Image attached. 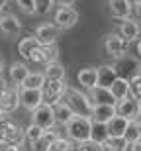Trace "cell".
Listing matches in <instances>:
<instances>
[{
	"label": "cell",
	"instance_id": "8d00e7d4",
	"mask_svg": "<svg viewBox=\"0 0 141 151\" xmlns=\"http://www.w3.org/2000/svg\"><path fill=\"white\" fill-rule=\"evenodd\" d=\"M131 12H135V18L141 22V2H135V4H131Z\"/></svg>",
	"mask_w": 141,
	"mask_h": 151
},
{
	"label": "cell",
	"instance_id": "277c9868",
	"mask_svg": "<svg viewBox=\"0 0 141 151\" xmlns=\"http://www.w3.org/2000/svg\"><path fill=\"white\" fill-rule=\"evenodd\" d=\"M104 51L112 59H120V57L127 55V41H125L118 32H112L104 37Z\"/></svg>",
	"mask_w": 141,
	"mask_h": 151
},
{
	"label": "cell",
	"instance_id": "30bf717a",
	"mask_svg": "<svg viewBox=\"0 0 141 151\" xmlns=\"http://www.w3.org/2000/svg\"><path fill=\"white\" fill-rule=\"evenodd\" d=\"M35 41H37V45H41V47H47V45H55L57 43V37H59V29H57L55 24H41L39 28L35 29L34 34Z\"/></svg>",
	"mask_w": 141,
	"mask_h": 151
},
{
	"label": "cell",
	"instance_id": "8fae6325",
	"mask_svg": "<svg viewBox=\"0 0 141 151\" xmlns=\"http://www.w3.org/2000/svg\"><path fill=\"white\" fill-rule=\"evenodd\" d=\"M18 96H20V106H24L29 112H34L37 106L43 104V94L37 88H20Z\"/></svg>",
	"mask_w": 141,
	"mask_h": 151
},
{
	"label": "cell",
	"instance_id": "ab89813d",
	"mask_svg": "<svg viewBox=\"0 0 141 151\" xmlns=\"http://www.w3.org/2000/svg\"><path fill=\"white\" fill-rule=\"evenodd\" d=\"M4 86H6V81H2V78H0V92L4 90Z\"/></svg>",
	"mask_w": 141,
	"mask_h": 151
},
{
	"label": "cell",
	"instance_id": "83f0119b",
	"mask_svg": "<svg viewBox=\"0 0 141 151\" xmlns=\"http://www.w3.org/2000/svg\"><path fill=\"white\" fill-rule=\"evenodd\" d=\"M74 143L69 137H65V135H59V137H55V139L51 141V145L47 151H73Z\"/></svg>",
	"mask_w": 141,
	"mask_h": 151
},
{
	"label": "cell",
	"instance_id": "7a4b0ae2",
	"mask_svg": "<svg viewBox=\"0 0 141 151\" xmlns=\"http://www.w3.org/2000/svg\"><path fill=\"white\" fill-rule=\"evenodd\" d=\"M63 102L73 110L74 116H86V118H90V114H92V102L88 100V96H86L84 92H80L79 88H67V92H65V96H63Z\"/></svg>",
	"mask_w": 141,
	"mask_h": 151
},
{
	"label": "cell",
	"instance_id": "7c38bea8",
	"mask_svg": "<svg viewBox=\"0 0 141 151\" xmlns=\"http://www.w3.org/2000/svg\"><path fill=\"white\" fill-rule=\"evenodd\" d=\"M88 100L92 102V106H116V98L112 96L110 88L104 86H94L88 90Z\"/></svg>",
	"mask_w": 141,
	"mask_h": 151
},
{
	"label": "cell",
	"instance_id": "6da1fadb",
	"mask_svg": "<svg viewBox=\"0 0 141 151\" xmlns=\"http://www.w3.org/2000/svg\"><path fill=\"white\" fill-rule=\"evenodd\" d=\"M90 129H92V120L86 116H73L65 124L67 137L73 143H84L90 141Z\"/></svg>",
	"mask_w": 141,
	"mask_h": 151
},
{
	"label": "cell",
	"instance_id": "ee69618b",
	"mask_svg": "<svg viewBox=\"0 0 141 151\" xmlns=\"http://www.w3.org/2000/svg\"><path fill=\"white\" fill-rule=\"evenodd\" d=\"M0 73H2V59H0Z\"/></svg>",
	"mask_w": 141,
	"mask_h": 151
},
{
	"label": "cell",
	"instance_id": "4fadbf2b",
	"mask_svg": "<svg viewBox=\"0 0 141 151\" xmlns=\"http://www.w3.org/2000/svg\"><path fill=\"white\" fill-rule=\"evenodd\" d=\"M106 2H108V12H110L112 18H116V20L130 18V14H131L130 0H106Z\"/></svg>",
	"mask_w": 141,
	"mask_h": 151
},
{
	"label": "cell",
	"instance_id": "d6986e66",
	"mask_svg": "<svg viewBox=\"0 0 141 151\" xmlns=\"http://www.w3.org/2000/svg\"><path fill=\"white\" fill-rule=\"evenodd\" d=\"M116 116V106H92L90 120L98 124H108Z\"/></svg>",
	"mask_w": 141,
	"mask_h": 151
},
{
	"label": "cell",
	"instance_id": "74e56055",
	"mask_svg": "<svg viewBox=\"0 0 141 151\" xmlns=\"http://www.w3.org/2000/svg\"><path fill=\"white\" fill-rule=\"evenodd\" d=\"M55 2H59L61 6H73L77 0H55Z\"/></svg>",
	"mask_w": 141,
	"mask_h": 151
},
{
	"label": "cell",
	"instance_id": "ffe728a7",
	"mask_svg": "<svg viewBox=\"0 0 141 151\" xmlns=\"http://www.w3.org/2000/svg\"><path fill=\"white\" fill-rule=\"evenodd\" d=\"M77 81L82 88L90 90L96 86V67H86V69H80L79 75H77Z\"/></svg>",
	"mask_w": 141,
	"mask_h": 151
},
{
	"label": "cell",
	"instance_id": "4316f807",
	"mask_svg": "<svg viewBox=\"0 0 141 151\" xmlns=\"http://www.w3.org/2000/svg\"><path fill=\"white\" fill-rule=\"evenodd\" d=\"M141 137V122L139 120H131L130 124H127V128H125V134H124V139L127 141V143H131V141H135Z\"/></svg>",
	"mask_w": 141,
	"mask_h": 151
},
{
	"label": "cell",
	"instance_id": "52a82bcc",
	"mask_svg": "<svg viewBox=\"0 0 141 151\" xmlns=\"http://www.w3.org/2000/svg\"><path fill=\"white\" fill-rule=\"evenodd\" d=\"M31 124H35V126H39L41 129H51L55 128V114H53V106H49V104H41V106H37L31 112Z\"/></svg>",
	"mask_w": 141,
	"mask_h": 151
},
{
	"label": "cell",
	"instance_id": "4dcf8cb0",
	"mask_svg": "<svg viewBox=\"0 0 141 151\" xmlns=\"http://www.w3.org/2000/svg\"><path fill=\"white\" fill-rule=\"evenodd\" d=\"M43 55H45V65L47 63H57L59 61V47H57V43L43 47Z\"/></svg>",
	"mask_w": 141,
	"mask_h": 151
},
{
	"label": "cell",
	"instance_id": "e575fe53",
	"mask_svg": "<svg viewBox=\"0 0 141 151\" xmlns=\"http://www.w3.org/2000/svg\"><path fill=\"white\" fill-rule=\"evenodd\" d=\"M0 151H20V147L12 145V143H6V141H0Z\"/></svg>",
	"mask_w": 141,
	"mask_h": 151
},
{
	"label": "cell",
	"instance_id": "2e32d148",
	"mask_svg": "<svg viewBox=\"0 0 141 151\" xmlns=\"http://www.w3.org/2000/svg\"><path fill=\"white\" fill-rule=\"evenodd\" d=\"M127 124H130V120H125V118H122V116H118V114H116V116H114L112 120L106 124L108 137H124Z\"/></svg>",
	"mask_w": 141,
	"mask_h": 151
},
{
	"label": "cell",
	"instance_id": "e0dca14e",
	"mask_svg": "<svg viewBox=\"0 0 141 151\" xmlns=\"http://www.w3.org/2000/svg\"><path fill=\"white\" fill-rule=\"evenodd\" d=\"M0 29L6 35H18L20 29H22V24H20V20L16 16H12V14H0Z\"/></svg>",
	"mask_w": 141,
	"mask_h": 151
},
{
	"label": "cell",
	"instance_id": "cb8c5ba5",
	"mask_svg": "<svg viewBox=\"0 0 141 151\" xmlns=\"http://www.w3.org/2000/svg\"><path fill=\"white\" fill-rule=\"evenodd\" d=\"M43 84H45V77H43V73H31V71H29V75L24 78V83H22L20 88H37V90H41V88H43Z\"/></svg>",
	"mask_w": 141,
	"mask_h": 151
},
{
	"label": "cell",
	"instance_id": "d590c367",
	"mask_svg": "<svg viewBox=\"0 0 141 151\" xmlns=\"http://www.w3.org/2000/svg\"><path fill=\"white\" fill-rule=\"evenodd\" d=\"M125 151H141V137L135 141H131V143H127V149Z\"/></svg>",
	"mask_w": 141,
	"mask_h": 151
},
{
	"label": "cell",
	"instance_id": "bcb514c9",
	"mask_svg": "<svg viewBox=\"0 0 141 151\" xmlns=\"http://www.w3.org/2000/svg\"><path fill=\"white\" fill-rule=\"evenodd\" d=\"M0 14H2V8H0Z\"/></svg>",
	"mask_w": 141,
	"mask_h": 151
},
{
	"label": "cell",
	"instance_id": "7bdbcfd3",
	"mask_svg": "<svg viewBox=\"0 0 141 151\" xmlns=\"http://www.w3.org/2000/svg\"><path fill=\"white\" fill-rule=\"evenodd\" d=\"M137 77H141V63H139V67H137Z\"/></svg>",
	"mask_w": 141,
	"mask_h": 151
},
{
	"label": "cell",
	"instance_id": "7402d4cb",
	"mask_svg": "<svg viewBox=\"0 0 141 151\" xmlns=\"http://www.w3.org/2000/svg\"><path fill=\"white\" fill-rule=\"evenodd\" d=\"M67 75V69L63 67L61 63H47L45 65V71H43V77L45 81H63Z\"/></svg>",
	"mask_w": 141,
	"mask_h": 151
},
{
	"label": "cell",
	"instance_id": "60d3db41",
	"mask_svg": "<svg viewBox=\"0 0 141 151\" xmlns=\"http://www.w3.org/2000/svg\"><path fill=\"white\" fill-rule=\"evenodd\" d=\"M6 2H8V0H0V8H4V6H6Z\"/></svg>",
	"mask_w": 141,
	"mask_h": 151
},
{
	"label": "cell",
	"instance_id": "44dd1931",
	"mask_svg": "<svg viewBox=\"0 0 141 151\" xmlns=\"http://www.w3.org/2000/svg\"><path fill=\"white\" fill-rule=\"evenodd\" d=\"M53 114H55V124H59V126H63V128H65V124L74 116L73 110H71V108H69L63 100L57 102L55 106H53Z\"/></svg>",
	"mask_w": 141,
	"mask_h": 151
},
{
	"label": "cell",
	"instance_id": "b9f144b4",
	"mask_svg": "<svg viewBox=\"0 0 141 151\" xmlns=\"http://www.w3.org/2000/svg\"><path fill=\"white\" fill-rule=\"evenodd\" d=\"M6 116H8V114H6V112H2V110H0V120H2V118H6Z\"/></svg>",
	"mask_w": 141,
	"mask_h": 151
},
{
	"label": "cell",
	"instance_id": "9a60e30c",
	"mask_svg": "<svg viewBox=\"0 0 141 151\" xmlns=\"http://www.w3.org/2000/svg\"><path fill=\"white\" fill-rule=\"evenodd\" d=\"M116 78H118V75H116L112 65H100V67L96 69V86L110 88Z\"/></svg>",
	"mask_w": 141,
	"mask_h": 151
},
{
	"label": "cell",
	"instance_id": "d4e9b609",
	"mask_svg": "<svg viewBox=\"0 0 141 151\" xmlns=\"http://www.w3.org/2000/svg\"><path fill=\"white\" fill-rule=\"evenodd\" d=\"M37 47V41H35V37L34 35H28V37H24L20 43H18V53H20V57L22 59H26L28 61V57H29V53Z\"/></svg>",
	"mask_w": 141,
	"mask_h": 151
},
{
	"label": "cell",
	"instance_id": "f1b7e54d",
	"mask_svg": "<svg viewBox=\"0 0 141 151\" xmlns=\"http://www.w3.org/2000/svg\"><path fill=\"white\" fill-rule=\"evenodd\" d=\"M43 132H45V129H41L39 126H35V124H29L28 128H24V139H26L29 145H31V143H35L37 139H41Z\"/></svg>",
	"mask_w": 141,
	"mask_h": 151
},
{
	"label": "cell",
	"instance_id": "1f68e13d",
	"mask_svg": "<svg viewBox=\"0 0 141 151\" xmlns=\"http://www.w3.org/2000/svg\"><path fill=\"white\" fill-rule=\"evenodd\" d=\"M28 61L35 63V65H45V55H43V47H41V45H37V47L29 53Z\"/></svg>",
	"mask_w": 141,
	"mask_h": 151
},
{
	"label": "cell",
	"instance_id": "c3c4849f",
	"mask_svg": "<svg viewBox=\"0 0 141 151\" xmlns=\"http://www.w3.org/2000/svg\"><path fill=\"white\" fill-rule=\"evenodd\" d=\"M139 106H141V100H139Z\"/></svg>",
	"mask_w": 141,
	"mask_h": 151
},
{
	"label": "cell",
	"instance_id": "f6af8a7d",
	"mask_svg": "<svg viewBox=\"0 0 141 151\" xmlns=\"http://www.w3.org/2000/svg\"><path fill=\"white\" fill-rule=\"evenodd\" d=\"M139 122H141V114H139Z\"/></svg>",
	"mask_w": 141,
	"mask_h": 151
},
{
	"label": "cell",
	"instance_id": "836d02e7",
	"mask_svg": "<svg viewBox=\"0 0 141 151\" xmlns=\"http://www.w3.org/2000/svg\"><path fill=\"white\" fill-rule=\"evenodd\" d=\"M73 151H100V143H94V141H84V143H74Z\"/></svg>",
	"mask_w": 141,
	"mask_h": 151
},
{
	"label": "cell",
	"instance_id": "ac0fdd59",
	"mask_svg": "<svg viewBox=\"0 0 141 151\" xmlns=\"http://www.w3.org/2000/svg\"><path fill=\"white\" fill-rule=\"evenodd\" d=\"M8 75H10V81H12V84L14 86H22V83H24V78L29 75V69H28V65L26 63H12L10 65V69H8Z\"/></svg>",
	"mask_w": 141,
	"mask_h": 151
},
{
	"label": "cell",
	"instance_id": "5bb4252c",
	"mask_svg": "<svg viewBox=\"0 0 141 151\" xmlns=\"http://www.w3.org/2000/svg\"><path fill=\"white\" fill-rule=\"evenodd\" d=\"M139 24L135 22V20H131V18H124V20H120V29H118V34L122 35V37L130 43V41H133V39L139 37Z\"/></svg>",
	"mask_w": 141,
	"mask_h": 151
},
{
	"label": "cell",
	"instance_id": "7dc6e473",
	"mask_svg": "<svg viewBox=\"0 0 141 151\" xmlns=\"http://www.w3.org/2000/svg\"><path fill=\"white\" fill-rule=\"evenodd\" d=\"M135 2H141V0H135Z\"/></svg>",
	"mask_w": 141,
	"mask_h": 151
},
{
	"label": "cell",
	"instance_id": "3957f363",
	"mask_svg": "<svg viewBox=\"0 0 141 151\" xmlns=\"http://www.w3.org/2000/svg\"><path fill=\"white\" fill-rule=\"evenodd\" d=\"M67 81H45L43 88H41V94H43V102L49 104V106H55L57 102L63 100V96L67 92Z\"/></svg>",
	"mask_w": 141,
	"mask_h": 151
},
{
	"label": "cell",
	"instance_id": "9c48e42d",
	"mask_svg": "<svg viewBox=\"0 0 141 151\" xmlns=\"http://www.w3.org/2000/svg\"><path fill=\"white\" fill-rule=\"evenodd\" d=\"M114 71H116V75H118L120 78H125V81H130L133 75H137V67H139V61L137 59H133V57H120V59H116V63L112 65Z\"/></svg>",
	"mask_w": 141,
	"mask_h": 151
},
{
	"label": "cell",
	"instance_id": "d6a6232c",
	"mask_svg": "<svg viewBox=\"0 0 141 151\" xmlns=\"http://www.w3.org/2000/svg\"><path fill=\"white\" fill-rule=\"evenodd\" d=\"M16 6L24 12V14H35L34 0H16Z\"/></svg>",
	"mask_w": 141,
	"mask_h": 151
},
{
	"label": "cell",
	"instance_id": "5b68a950",
	"mask_svg": "<svg viewBox=\"0 0 141 151\" xmlns=\"http://www.w3.org/2000/svg\"><path fill=\"white\" fill-rule=\"evenodd\" d=\"M79 22V12L74 10L73 6H59L55 10V16H53V24L57 26L59 32H65V29H71L74 24Z\"/></svg>",
	"mask_w": 141,
	"mask_h": 151
},
{
	"label": "cell",
	"instance_id": "8992f818",
	"mask_svg": "<svg viewBox=\"0 0 141 151\" xmlns=\"http://www.w3.org/2000/svg\"><path fill=\"white\" fill-rule=\"evenodd\" d=\"M116 114L125 120H139V114H141V106H139V100L133 98V96H125L122 100L116 102Z\"/></svg>",
	"mask_w": 141,
	"mask_h": 151
},
{
	"label": "cell",
	"instance_id": "603a6c76",
	"mask_svg": "<svg viewBox=\"0 0 141 151\" xmlns=\"http://www.w3.org/2000/svg\"><path fill=\"white\" fill-rule=\"evenodd\" d=\"M110 92H112V96L116 98V102L122 100V98H125V96H130V81L118 77L112 83V86H110Z\"/></svg>",
	"mask_w": 141,
	"mask_h": 151
},
{
	"label": "cell",
	"instance_id": "ba28073f",
	"mask_svg": "<svg viewBox=\"0 0 141 151\" xmlns=\"http://www.w3.org/2000/svg\"><path fill=\"white\" fill-rule=\"evenodd\" d=\"M18 86L14 84H6L4 90L0 92V110L6 114H12L20 106V96H18Z\"/></svg>",
	"mask_w": 141,
	"mask_h": 151
},
{
	"label": "cell",
	"instance_id": "484cf974",
	"mask_svg": "<svg viewBox=\"0 0 141 151\" xmlns=\"http://www.w3.org/2000/svg\"><path fill=\"white\" fill-rule=\"evenodd\" d=\"M106 139H108V129H106V124L92 122V129H90V141H94V143H104Z\"/></svg>",
	"mask_w": 141,
	"mask_h": 151
},
{
	"label": "cell",
	"instance_id": "f546056e",
	"mask_svg": "<svg viewBox=\"0 0 141 151\" xmlns=\"http://www.w3.org/2000/svg\"><path fill=\"white\" fill-rule=\"evenodd\" d=\"M35 4V14H39V16H45L53 10V6H55V0H34Z\"/></svg>",
	"mask_w": 141,
	"mask_h": 151
},
{
	"label": "cell",
	"instance_id": "f35d334b",
	"mask_svg": "<svg viewBox=\"0 0 141 151\" xmlns=\"http://www.w3.org/2000/svg\"><path fill=\"white\" fill-rule=\"evenodd\" d=\"M137 55L141 57V39H139V41H137Z\"/></svg>",
	"mask_w": 141,
	"mask_h": 151
}]
</instances>
